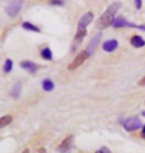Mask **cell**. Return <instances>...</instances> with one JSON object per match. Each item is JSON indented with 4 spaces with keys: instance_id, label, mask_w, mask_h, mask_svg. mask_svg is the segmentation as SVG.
I'll return each mask as SVG.
<instances>
[{
    "instance_id": "cell-17",
    "label": "cell",
    "mask_w": 145,
    "mask_h": 153,
    "mask_svg": "<svg viewBox=\"0 0 145 153\" xmlns=\"http://www.w3.org/2000/svg\"><path fill=\"white\" fill-rule=\"evenodd\" d=\"M12 68H13V62L10 59H7L5 61L4 66H3V72L5 74H9L12 71Z\"/></svg>"
},
{
    "instance_id": "cell-24",
    "label": "cell",
    "mask_w": 145,
    "mask_h": 153,
    "mask_svg": "<svg viewBox=\"0 0 145 153\" xmlns=\"http://www.w3.org/2000/svg\"><path fill=\"white\" fill-rule=\"evenodd\" d=\"M39 152H40V153H46V149H45V148H41V149L39 150Z\"/></svg>"
},
{
    "instance_id": "cell-22",
    "label": "cell",
    "mask_w": 145,
    "mask_h": 153,
    "mask_svg": "<svg viewBox=\"0 0 145 153\" xmlns=\"http://www.w3.org/2000/svg\"><path fill=\"white\" fill-rule=\"evenodd\" d=\"M136 28L139 29V30H143V31H145V25H137Z\"/></svg>"
},
{
    "instance_id": "cell-9",
    "label": "cell",
    "mask_w": 145,
    "mask_h": 153,
    "mask_svg": "<svg viewBox=\"0 0 145 153\" xmlns=\"http://www.w3.org/2000/svg\"><path fill=\"white\" fill-rule=\"evenodd\" d=\"M112 26L115 28H120V27H132V28H136L137 25L135 24L131 23V22H128L125 18H123L122 16H119L115 19V22H113Z\"/></svg>"
},
{
    "instance_id": "cell-12",
    "label": "cell",
    "mask_w": 145,
    "mask_h": 153,
    "mask_svg": "<svg viewBox=\"0 0 145 153\" xmlns=\"http://www.w3.org/2000/svg\"><path fill=\"white\" fill-rule=\"evenodd\" d=\"M130 44L135 48H141V47H143V46H145V40L142 37H140V36L135 35L131 38Z\"/></svg>"
},
{
    "instance_id": "cell-7",
    "label": "cell",
    "mask_w": 145,
    "mask_h": 153,
    "mask_svg": "<svg viewBox=\"0 0 145 153\" xmlns=\"http://www.w3.org/2000/svg\"><path fill=\"white\" fill-rule=\"evenodd\" d=\"M20 67L22 69L26 70L27 72H29L30 74H35L40 69V66L37 65L36 63L32 62V61H22L20 63Z\"/></svg>"
},
{
    "instance_id": "cell-19",
    "label": "cell",
    "mask_w": 145,
    "mask_h": 153,
    "mask_svg": "<svg viewBox=\"0 0 145 153\" xmlns=\"http://www.w3.org/2000/svg\"><path fill=\"white\" fill-rule=\"evenodd\" d=\"M141 4H142V1H141V0H136V1H135V5H136L137 9L141 8Z\"/></svg>"
},
{
    "instance_id": "cell-13",
    "label": "cell",
    "mask_w": 145,
    "mask_h": 153,
    "mask_svg": "<svg viewBox=\"0 0 145 153\" xmlns=\"http://www.w3.org/2000/svg\"><path fill=\"white\" fill-rule=\"evenodd\" d=\"M42 88H43V90L46 91H52L54 90L55 85L51 79H43V82H42Z\"/></svg>"
},
{
    "instance_id": "cell-14",
    "label": "cell",
    "mask_w": 145,
    "mask_h": 153,
    "mask_svg": "<svg viewBox=\"0 0 145 153\" xmlns=\"http://www.w3.org/2000/svg\"><path fill=\"white\" fill-rule=\"evenodd\" d=\"M13 121V117L10 115V114H6L4 116H2L1 118H0V128H4L5 126H7L11 123V122Z\"/></svg>"
},
{
    "instance_id": "cell-6",
    "label": "cell",
    "mask_w": 145,
    "mask_h": 153,
    "mask_svg": "<svg viewBox=\"0 0 145 153\" xmlns=\"http://www.w3.org/2000/svg\"><path fill=\"white\" fill-rule=\"evenodd\" d=\"M92 20H94V14L89 11L87 12L80 18L78 23V29H86L92 22Z\"/></svg>"
},
{
    "instance_id": "cell-11",
    "label": "cell",
    "mask_w": 145,
    "mask_h": 153,
    "mask_svg": "<svg viewBox=\"0 0 145 153\" xmlns=\"http://www.w3.org/2000/svg\"><path fill=\"white\" fill-rule=\"evenodd\" d=\"M22 87H23V85L21 82H17L16 84L13 85V88H12V90H11V97H13V99L15 100L19 99L21 91H22Z\"/></svg>"
},
{
    "instance_id": "cell-15",
    "label": "cell",
    "mask_w": 145,
    "mask_h": 153,
    "mask_svg": "<svg viewBox=\"0 0 145 153\" xmlns=\"http://www.w3.org/2000/svg\"><path fill=\"white\" fill-rule=\"evenodd\" d=\"M22 27H23L24 29L28 30V31H32V32H36V33H40V32H41L40 28H38L37 26H35L34 24L30 23V22H24L22 24Z\"/></svg>"
},
{
    "instance_id": "cell-2",
    "label": "cell",
    "mask_w": 145,
    "mask_h": 153,
    "mask_svg": "<svg viewBox=\"0 0 145 153\" xmlns=\"http://www.w3.org/2000/svg\"><path fill=\"white\" fill-rule=\"evenodd\" d=\"M123 127H124L125 130L127 131H134V130H137L142 126V122L137 116H131L127 119H125L123 121Z\"/></svg>"
},
{
    "instance_id": "cell-10",
    "label": "cell",
    "mask_w": 145,
    "mask_h": 153,
    "mask_svg": "<svg viewBox=\"0 0 145 153\" xmlns=\"http://www.w3.org/2000/svg\"><path fill=\"white\" fill-rule=\"evenodd\" d=\"M117 47H118V42H117V40H115V39L107 40V41L104 42L103 45V49L106 52H109V53L115 51Z\"/></svg>"
},
{
    "instance_id": "cell-20",
    "label": "cell",
    "mask_w": 145,
    "mask_h": 153,
    "mask_svg": "<svg viewBox=\"0 0 145 153\" xmlns=\"http://www.w3.org/2000/svg\"><path fill=\"white\" fill-rule=\"evenodd\" d=\"M138 85H141V87H143V85H145V76H144L141 79H139V82H138Z\"/></svg>"
},
{
    "instance_id": "cell-1",
    "label": "cell",
    "mask_w": 145,
    "mask_h": 153,
    "mask_svg": "<svg viewBox=\"0 0 145 153\" xmlns=\"http://www.w3.org/2000/svg\"><path fill=\"white\" fill-rule=\"evenodd\" d=\"M121 7V3L120 2H113L109 8L106 9V12L98 18L95 22V28L98 30H103L106 29L107 27L112 25L115 22V16L116 12L119 10V8Z\"/></svg>"
},
{
    "instance_id": "cell-4",
    "label": "cell",
    "mask_w": 145,
    "mask_h": 153,
    "mask_svg": "<svg viewBox=\"0 0 145 153\" xmlns=\"http://www.w3.org/2000/svg\"><path fill=\"white\" fill-rule=\"evenodd\" d=\"M23 6V1H10L6 5L5 11L10 17H15L20 12Z\"/></svg>"
},
{
    "instance_id": "cell-3",
    "label": "cell",
    "mask_w": 145,
    "mask_h": 153,
    "mask_svg": "<svg viewBox=\"0 0 145 153\" xmlns=\"http://www.w3.org/2000/svg\"><path fill=\"white\" fill-rule=\"evenodd\" d=\"M88 57H89L88 54L86 51L80 52V53L76 56L75 59H74L73 62L69 64V66H68V70H70V71H74V70L78 69L80 66H82L83 64L86 62V60H87Z\"/></svg>"
},
{
    "instance_id": "cell-16",
    "label": "cell",
    "mask_w": 145,
    "mask_h": 153,
    "mask_svg": "<svg viewBox=\"0 0 145 153\" xmlns=\"http://www.w3.org/2000/svg\"><path fill=\"white\" fill-rule=\"evenodd\" d=\"M41 56H42L43 59L48 60V61H51L52 59H53V53H52L50 48L43 49L42 52H41Z\"/></svg>"
},
{
    "instance_id": "cell-8",
    "label": "cell",
    "mask_w": 145,
    "mask_h": 153,
    "mask_svg": "<svg viewBox=\"0 0 145 153\" xmlns=\"http://www.w3.org/2000/svg\"><path fill=\"white\" fill-rule=\"evenodd\" d=\"M73 143H74V136L73 135L67 136L66 138L63 140V142L60 144V146H59V151L62 152V153L69 151L70 149L72 148Z\"/></svg>"
},
{
    "instance_id": "cell-25",
    "label": "cell",
    "mask_w": 145,
    "mask_h": 153,
    "mask_svg": "<svg viewBox=\"0 0 145 153\" xmlns=\"http://www.w3.org/2000/svg\"><path fill=\"white\" fill-rule=\"evenodd\" d=\"M142 133H143V135L145 136V125L143 126V129H142Z\"/></svg>"
},
{
    "instance_id": "cell-21",
    "label": "cell",
    "mask_w": 145,
    "mask_h": 153,
    "mask_svg": "<svg viewBox=\"0 0 145 153\" xmlns=\"http://www.w3.org/2000/svg\"><path fill=\"white\" fill-rule=\"evenodd\" d=\"M51 4L53 5H64L63 1H51Z\"/></svg>"
},
{
    "instance_id": "cell-23",
    "label": "cell",
    "mask_w": 145,
    "mask_h": 153,
    "mask_svg": "<svg viewBox=\"0 0 145 153\" xmlns=\"http://www.w3.org/2000/svg\"><path fill=\"white\" fill-rule=\"evenodd\" d=\"M21 153H30V150L28 148H26V149H24V150L21 152Z\"/></svg>"
},
{
    "instance_id": "cell-5",
    "label": "cell",
    "mask_w": 145,
    "mask_h": 153,
    "mask_svg": "<svg viewBox=\"0 0 145 153\" xmlns=\"http://www.w3.org/2000/svg\"><path fill=\"white\" fill-rule=\"evenodd\" d=\"M101 37H103V33H101V32L97 33V34H95V36L92 37V39L91 40V42L88 43V47H87V49H86V52L88 54V56H91V55L94 54V52L95 49H97Z\"/></svg>"
},
{
    "instance_id": "cell-18",
    "label": "cell",
    "mask_w": 145,
    "mask_h": 153,
    "mask_svg": "<svg viewBox=\"0 0 145 153\" xmlns=\"http://www.w3.org/2000/svg\"><path fill=\"white\" fill-rule=\"evenodd\" d=\"M94 153H112L109 148H107L106 146H103V147H100L98 150H97Z\"/></svg>"
},
{
    "instance_id": "cell-26",
    "label": "cell",
    "mask_w": 145,
    "mask_h": 153,
    "mask_svg": "<svg viewBox=\"0 0 145 153\" xmlns=\"http://www.w3.org/2000/svg\"><path fill=\"white\" fill-rule=\"evenodd\" d=\"M142 114V115L144 116V117H145V111H142V114Z\"/></svg>"
}]
</instances>
